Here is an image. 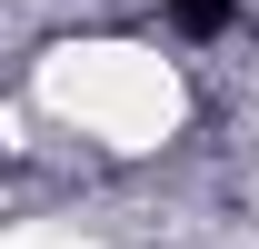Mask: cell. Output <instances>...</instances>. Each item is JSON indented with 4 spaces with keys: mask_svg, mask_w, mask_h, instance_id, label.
<instances>
[{
    "mask_svg": "<svg viewBox=\"0 0 259 249\" xmlns=\"http://www.w3.org/2000/svg\"><path fill=\"white\" fill-rule=\"evenodd\" d=\"M0 249H110V239H80V229H50V219H20Z\"/></svg>",
    "mask_w": 259,
    "mask_h": 249,
    "instance_id": "2",
    "label": "cell"
},
{
    "mask_svg": "<svg viewBox=\"0 0 259 249\" xmlns=\"http://www.w3.org/2000/svg\"><path fill=\"white\" fill-rule=\"evenodd\" d=\"M40 100H50V120H70L100 150H160L190 120L180 60L140 50V40H60L40 60Z\"/></svg>",
    "mask_w": 259,
    "mask_h": 249,
    "instance_id": "1",
    "label": "cell"
}]
</instances>
